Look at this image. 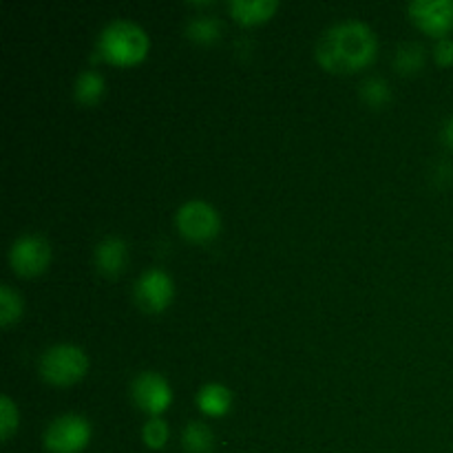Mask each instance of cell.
I'll list each match as a JSON object with an SVG mask.
<instances>
[{
  "label": "cell",
  "mask_w": 453,
  "mask_h": 453,
  "mask_svg": "<svg viewBox=\"0 0 453 453\" xmlns=\"http://www.w3.org/2000/svg\"><path fill=\"white\" fill-rule=\"evenodd\" d=\"M379 38L363 20H341L321 35L317 44V60L330 73H354L376 60Z\"/></svg>",
  "instance_id": "6da1fadb"
},
{
  "label": "cell",
  "mask_w": 453,
  "mask_h": 453,
  "mask_svg": "<svg viewBox=\"0 0 453 453\" xmlns=\"http://www.w3.org/2000/svg\"><path fill=\"white\" fill-rule=\"evenodd\" d=\"M97 49L111 65L135 66L149 56L150 40L142 25L127 18H115L102 29Z\"/></svg>",
  "instance_id": "7a4b0ae2"
},
{
  "label": "cell",
  "mask_w": 453,
  "mask_h": 453,
  "mask_svg": "<svg viewBox=\"0 0 453 453\" xmlns=\"http://www.w3.org/2000/svg\"><path fill=\"white\" fill-rule=\"evenodd\" d=\"M88 372V357L82 348L60 343L49 348L40 358V376L53 388H69L84 379Z\"/></svg>",
  "instance_id": "3957f363"
},
{
  "label": "cell",
  "mask_w": 453,
  "mask_h": 453,
  "mask_svg": "<svg viewBox=\"0 0 453 453\" xmlns=\"http://www.w3.org/2000/svg\"><path fill=\"white\" fill-rule=\"evenodd\" d=\"M177 230L181 237L193 243H208L219 234L221 217L212 203L203 199H190L177 211L175 215Z\"/></svg>",
  "instance_id": "277c9868"
},
{
  "label": "cell",
  "mask_w": 453,
  "mask_h": 453,
  "mask_svg": "<svg viewBox=\"0 0 453 453\" xmlns=\"http://www.w3.org/2000/svg\"><path fill=\"white\" fill-rule=\"evenodd\" d=\"M91 423L84 416L65 414L53 420L44 432L49 453H80L91 442Z\"/></svg>",
  "instance_id": "5b68a950"
},
{
  "label": "cell",
  "mask_w": 453,
  "mask_h": 453,
  "mask_svg": "<svg viewBox=\"0 0 453 453\" xmlns=\"http://www.w3.org/2000/svg\"><path fill=\"white\" fill-rule=\"evenodd\" d=\"M9 264H12L13 273L20 277H38L51 264V243L40 234H20L12 243Z\"/></svg>",
  "instance_id": "8992f818"
},
{
  "label": "cell",
  "mask_w": 453,
  "mask_h": 453,
  "mask_svg": "<svg viewBox=\"0 0 453 453\" xmlns=\"http://www.w3.org/2000/svg\"><path fill=\"white\" fill-rule=\"evenodd\" d=\"M175 296V283L162 268H149L135 283V301L144 312L157 314L171 305Z\"/></svg>",
  "instance_id": "52a82bcc"
},
{
  "label": "cell",
  "mask_w": 453,
  "mask_h": 453,
  "mask_svg": "<svg viewBox=\"0 0 453 453\" xmlns=\"http://www.w3.org/2000/svg\"><path fill=\"white\" fill-rule=\"evenodd\" d=\"M131 394L135 405L142 411L153 416V418L164 414L173 403L171 385L157 372H142V374H137L131 385Z\"/></svg>",
  "instance_id": "ba28073f"
},
{
  "label": "cell",
  "mask_w": 453,
  "mask_h": 453,
  "mask_svg": "<svg viewBox=\"0 0 453 453\" xmlns=\"http://www.w3.org/2000/svg\"><path fill=\"white\" fill-rule=\"evenodd\" d=\"M407 13L425 34L438 40L453 29V0H416L407 4Z\"/></svg>",
  "instance_id": "9c48e42d"
},
{
  "label": "cell",
  "mask_w": 453,
  "mask_h": 453,
  "mask_svg": "<svg viewBox=\"0 0 453 453\" xmlns=\"http://www.w3.org/2000/svg\"><path fill=\"white\" fill-rule=\"evenodd\" d=\"M128 246L119 237H104L96 246V265L104 277H119L127 270Z\"/></svg>",
  "instance_id": "30bf717a"
},
{
  "label": "cell",
  "mask_w": 453,
  "mask_h": 453,
  "mask_svg": "<svg viewBox=\"0 0 453 453\" xmlns=\"http://www.w3.org/2000/svg\"><path fill=\"white\" fill-rule=\"evenodd\" d=\"M195 401H197V407L203 414L212 416V418H221L233 407V392L221 383H208L199 389Z\"/></svg>",
  "instance_id": "8fae6325"
},
{
  "label": "cell",
  "mask_w": 453,
  "mask_h": 453,
  "mask_svg": "<svg viewBox=\"0 0 453 453\" xmlns=\"http://www.w3.org/2000/svg\"><path fill=\"white\" fill-rule=\"evenodd\" d=\"M230 13L242 25H259L270 20L279 9L277 0H233L228 3Z\"/></svg>",
  "instance_id": "7c38bea8"
},
{
  "label": "cell",
  "mask_w": 453,
  "mask_h": 453,
  "mask_svg": "<svg viewBox=\"0 0 453 453\" xmlns=\"http://www.w3.org/2000/svg\"><path fill=\"white\" fill-rule=\"evenodd\" d=\"M75 100L84 106H93L104 97L106 93V80L104 75L97 73V71H82L75 80Z\"/></svg>",
  "instance_id": "4fadbf2b"
},
{
  "label": "cell",
  "mask_w": 453,
  "mask_h": 453,
  "mask_svg": "<svg viewBox=\"0 0 453 453\" xmlns=\"http://www.w3.org/2000/svg\"><path fill=\"white\" fill-rule=\"evenodd\" d=\"M181 445L188 453H211L215 449V434L206 423H188L181 434Z\"/></svg>",
  "instance_id": "5bb4252c"
},
{
  "label": "cell",
  "mask_w": 453,
  "mask_h": 453,
  "mask_svg": "<svg viewBox=\"0 0 453 453\" xmlns=\"http://www.w3.org/2000/svg\"><path fill=\"white\" fill-rule=\"evenodd\" d=\"M22 310H25V301H22L20 292L13 290L9 283H3L0 288V326L12 327L13 323L20 321Z\"/></svg>",
  "instance_id": "9a60e30c"
},
{
  "label": "cell",
  "mask_w": 453,
  "mask_h": 453,
  "mask_svg": "<svg viewBox=\"0 0 453 453\" xmlns=\"http://www.w3.org/2000/svg\"><path fill=\"white\" fill-rule=\"evenodd\" d=\"M186 35L199 44H211L219 40L221 22L212 16H195L186 25Z\"/></svg>",
  "instance_id": "2e32d148"
},
{
  "label": "cell",
  "mask_w": 453,
  "mask_h": 453,
  "mask_svg": "<svg viewBox=\"0 0 453 453\" xmlns=\"http://www.w3.org/2000/svg\"><path fill=\"white\" fill-rule=\"evenodd\" d=\"M425 65V49L418 42H407L401 44L394 58V66H396L401 73H418Z\"/></svg>",
  "instance_id": "e0dca14e"
},
{
  "label": "cell",
  "mask_w": 453,
  "mask_h": 453,
  "mask_svg": "<svg viewBox=\"0 0 453 453\" xmlns=\"http://www.w3.org/2000/svg\"><path fill=\"white\" fill-rule=\"evenodd\" d=\"M361 96L367 104L379 109V106H385L392 100V88H389V84L383 78H367L361 84Z\"/></svg>",
  "instance_id": "ac0fdd59"
},
{
  "label": "cell",
  "mask_w": 453,
  "mask_h": 453,
  "mask_svg": "<svg viewBox=\"0 0 453 453\" xmlns=\"http://www.w3.org/2000/svg\"><path fill=\"white\" fill-rule=\"evenodd\" d=\"M18 425H20V414H18L16 403L9 396L0 398V436L3 442L12 441L13 434L18 432Z\"/></svg>",
  "instance_id": "d6986e66"
},
{
  "label": "cell",
  "mask_w": 453,
  "mask_h": 453,
  "mask_svg": "<svg viewBox=\"0 0 453 453\" xmlns=\"http://www.w3.org/2000/svg\"><path fill=\"white\" fill-rule=\"evenodd\" d=\"M142 441L149 449H164L168 442V425L164 418H150L142 429Z\"/></svg>",
  "instance_id": "ffe728a7"
},
{
  "label": "cell",
  "mask_w": 453,
  "mask_h": 453,
  "mask_svg": "<svg viewBox=\"0 0 453 453\" xmlns=\"http://www.w3.org/2000/svg\"><path fill=\"white\" fill-rule=\"evenodd\" d=\"M434 56H436V62L441 66H451L453 65V40L451 38L438 40L436 49H434Z\"/></svg>",
  "instance_id": "44dd1931"
},
{
  "label": "cell",
  "mask_w": 453,
  "mask_h": 453,
  "mask_svg": "<svg viewBox=\"0 0 453 453\" xmlns=\"http://www.w3.org/2000/svg\"><path fill=\"white\" fill-rule=\"evenodd\" d=\"M442 142H445L449 149H453V118L445 124V128H442Z\"/></svg>",
  "instance_id": "7402d4cb"
}]
</instances>
